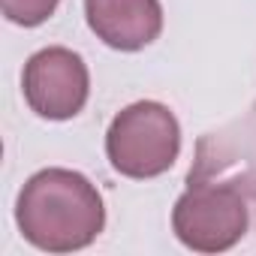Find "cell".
I'll return each instance as SVG.
<instances>
[{
	"label": "cell",
	"instance_id": "obj_3",
	"mask_svg": "<svg viewBox=\"0 0 256 256\" xmlns=\"http://www.w3.org/2000/svg\"><path fill=\"white\" fill-rule=\"evenodd\" d=\"M250 214L238 187L190 175L187 190L172 208V229L178 241L196 253H223L247 232Z\"/></svg>",
	"mask_w": 256,
	"mask_h": 256
},
{
	"label": "cell",
	"instance_id": "obj_6",
	"mask_svg": "<svg viewBox=\"0 0 256 256\" xmlns=\"http://www.w3.org/2000/svg\"><path fill=\"white\" fill-rule=\"evenodd\" d=\"M60 0H4V16L12 24L22 28H36L54 16Z\"/></svg>",
	"mask_w": 256,
	"mask_h": 256
},
{
	"label": "cell",
	"instance_id": "obj_2",
	"mask_svg": "<svg viewBox=\"0 0 256 256\" xmlns=\"http://www.w3.org/2000/svg\"><path fill=\"white\" fill-rule=\"evenodd\" d=\"M181 151V126L169 106L139 100L114 114L106 133V154L126 178H157L169 172Z\"/></svg>",
	"mask_w": 256,
	"mask_h": 256
},
{
	"label": "cell",
	"instance_id": "obj_4",
	"mask_svg": "<svg viewBox=\"0 0 256 256\" xmlns=\"http://www.w3.org/2000/svg\"><path fill=\"white\" fill-rule=\"evenodd\" d=\"M22 90L28 106L48 120H70L76 118L90 94V76L78 52L52 46L24 64Z\"/></svg>",
	"mask_w": 256,
	"mask_h": 256
},
{
	"label": "cell",
	"instance_id": "obj_5",
	"mask_svg": "<svg viewBox=\"0 0 256 256\" xmlns=\"http://www.w3.org/2000/svg\"><path fill=\"white\" fill-rule=\"evenodd\" d=\"M88 28L108 48L139 52L163 30L160 0H84Z\"/></svg>",
	"mask_w": 256,
	"mask_h": 256
},
{
	"label": "cell",
	"instance_id": "obj_1",
	"mask_svg": "<svg viewBox=\"0 0 256 256\" xmlns=\"http://www.w3.org/2000/svg\"><path fill=\"white\" fill-rule=\"evenodd\" d=\"M16 223L40 250L72 253L96 241L106 226L100 190L72 169H42L30 175L16 199Z\"/></svg>",
	"mask_w": 256,
	"mask_h": 256
}]
</instances>
